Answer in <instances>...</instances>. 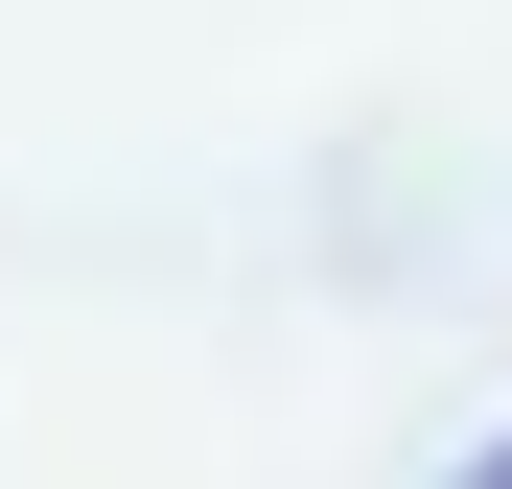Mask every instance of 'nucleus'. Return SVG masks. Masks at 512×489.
Wrapping results in <instances>:
<instances>
[{
	"label": "nucleus",
	"mask_w": 512,
	"mask_h": 489,
	"mask_svg": "<svg viewBox=\"0 0 512 489\" xmlns=\"http://www.w3.org/2000/svg\"><path fill=\"white\" fill-rule=\"evenodd\" d=\"M443 489H512V443H466V466H443Z\"/></svg>",
	"instance_id": "1"
}]
</instances>
